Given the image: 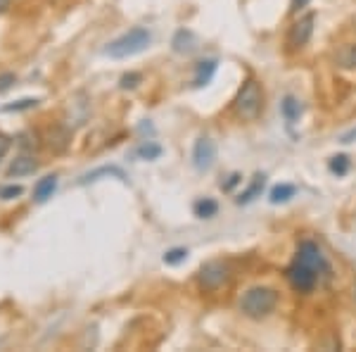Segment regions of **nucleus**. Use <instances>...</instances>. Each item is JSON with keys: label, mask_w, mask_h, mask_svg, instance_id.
Here are the masks:
<instances>
[{"label": "nucleus", "mask_w": 356, "mask_h": 352, "mask_svg": "<svg viewBox=\"0 0 356 352\" xmlns=\"http://www.w3.org/2000/svg\"><path fill=\"white\" fill-rule=\"evenodd\" d=\"M216 67H219V62H216L214 57L197 62V67H195V79H193L195 89H202V86L209 84L211 79H214V74H216Z\"/></svg>", "instance_id": "1a4fd4ad"}, {"label": "nucleus", "mask_w": 356, "mask_h": 352, "mask_svg": "<svg viewBox=\"0 0 356 352\" xmlns=\"http://www.w3.org/2000/svg\"><path fill=\"white\" fill-rule=\"evenodd\" d=\"M15 84H17V77H15L13 72L0 74V93H3V91H8V89H13Z\"/></svg>", "instance_id": "393cba45"}, {"label": "nucleus", "mask_w": 356, "mask_h": 352, "mask_svg": "<svg viewBox=\"0 0 356 352\" xmlns=\"http://www.w3.org/2000/svg\"><path fill=\"white\" fill-rule=\"evenodd\" d=\"M69 146V134L67 129H62V126H55L53 131H50V148L55 150V153H62Z\"/></svg>", "instance_id": "f3484780"}, {"label": "nucleus", "mask_w": 356, "mask_h": 352, "mask_svg": "<svg viewBox=\"0 0 356 352\" xmlns=\"http://www.w3.org/2000/svg\"><path fill=\"white\" fill-rule=\"evenodd\" d=\"M240 181H243V176H240V174H231V176H228V181H226V183L221 181V188H223V190H233Z\"/></svg>", "instance_id": "a878e982"}, {"label": "nucleus", "mask_w": 356, "mask_h": 352, "mask_svg": "<svg viewBox=\"0 0 356 352\" xmlns=\"http://www.w3.org/2000/svg\"><path fill=\"white\" fill-rule=\"evenodd\" d=\"M140 82H143L140 74H124V77H122V84H119V86H122V89L126 91V89H136V86L140 84Z\"/></svg>", "instance_id": "b1692460"}, {"label": "nucleus", "mask_w": 356, "mask_h": 352, "mask_svg": "<svg viewBox=\"0 0 356 352\" xmlns=\"http://www.w3.org/2000/svg\"><path fill=\"white\" fill-rule=\"evenodd\" d=\"M36 105H38V98H19V100L5 105L3 112H24V109H33Z\"/></svg>", "instance_id": "412c9836"}, {"label": "nucleus", "mask_w": 356, "mask_h": 352, "mask_svg": "<svg viewBox=\"0 0 356 352\" xmlns=\"http://www.w3.org/2000/svg\"><path fill=\"white\" fill-rule=\"evenodd\" d=\"M297 188L292 186V183H280V186H275L271 190V195H268V200H271L273 205H280V203H288L290 198H295Z\"/></svg>", "instance_id": "dca6fc26"}, {"label": "nucleus", "mask_w": 356, "mask_h": 352, "mask_svg": "<svg viewBox=\"0 0 356 352\" xmlns=\"http://www.w3.org/2000/svg\"><path fill=\"white\" fill-rule=\"evenodd\" d=\"M352 138H356V131H349L347 136H342V143H352Z\"/></svg>", "instance_id": "c85d7f7f"}, {"label": "nucleus", "mask_w": 356, "mask_h": 352, "mask_svg": "<svg viewBox=\"0 0 356 352\" xmlns=\"http://www.w3.org/2000/svg\"><path fill=\"white\" fill-rule=\"evenodd\" d=\"M330 171L335 176H344L349 169H352V160L347 158V155H335V158H330Z\"/></svg>", "instance_id": "aec40b11"}, {"label": "nucleus", "mask_w": 356, "mask_h": 352, "mask_svg": "<svg viewBox=\"0 0 356 352\" xmlns=\"http://www.w3.org/2000/svg\"><path fill=\"white\" fill-rule=\"evenodd\" d=\"M216 162V146H214V141L211 138H207V136H200L197 141H195V146H193V164H195V169L197 171H207V169H211Z\"/></svg>", "instance_id": "0eeeda50"}, {"label": "nucleus", "mask_w": 356, "mask_h": 352, "mask_svg": "<svg viewBox=\"0 0 356 352\" xmlns=\"http://www.w3.org/2000/svg\"><path fill=\"white\" fill-rule=\"evenodd\" d=\"M55 190H57V176L55 174L43 176L41 181L36 183V188H33V200H36V203H45V200L53 198Z\"/></svg>", "instance_id": "f8f14e48"}, {"label": "nucleus", "mask_w": 356, "mask_h": 352, "mask_svg": "<svg viewBox=\"0 0 356 352\" xmlns=\"http://www.w3.org/2000/svg\"><path fill=\"white\" fill-rule=\"evenodd\" d=\"M38 169V162L33 155H19V158L13 160V164L8 167V176L10 178H19V176H29Z\"/></svg>", "instance_id": "6e6552de"}, {"label": "nucleus", "mask_w": 356, "mask_h": 352, "mask_svg": "<svg viewBox=\"0 0 356 352\" xmlns=\"http://www.w3.org/2000/svg\"><path fill=\"white\" fill-rule=\"evenodd\" d=\"M186 257H188L186 247H171V250L164 255V264H171V267H176V264L186 262Z\"/></svg>", "instance_id": "4be33fe9"}, {"label": "nucleus", "mask_w": 356, "mask_h": 352, "mask_svg": "<svg viewBox=\"0 0 356 352\" xmlns=\"http://www.w3.org/2000/svg\"><path fill=\"white\" fill-rule=\"evenodd\" d=\"M312 3V0H292L290 3V13L295 15V13H300L302 8H307V5Z\"/></svg>", "instance_id": "bb28decb"}, {"label": "nucleus", "mask_w": 356, "mask_h": 352, "mask_svg": "<svg viewBox=\"0 0 356 352\" xmlns=\"http://www.w3.org/2000/svg\"><path fill=\"white\" fill-rule=\"evenodd\" d=\"M228 267L223 262H207L202 269L197 271V284L202 291L214 293L219 291L221 286L228 284Z\"/></svg>", "instance_id": "39448f33"}, {"label": "nucleus", "mask_w": 356, "mask_h": 352, "mask_svg": "<svg viewBox=\"0 0 356 352\" xmlns=\"http://www.w3.org/2000/svg\"><path fill=\"white\" fill-rule=\"evenodd\" d=\"M162 153H164L162 146H159V143H152V141L143 143V146L136 150V155H138V158H140V160H147V162H152V160H157Z\"/></svg>", "instance_id": "a211bd4d"}, {"label": "nucleus", "mask_w": 356, "mask_h": 352, "mask_svg": "<svg viewBox=\"0 0 356 352\" xmlns=\"http://www.w3.org/2000/svg\"><path fill=\"white\" fill-rule=\"evenodd\" d=\"M8 8H10V0H0V13H5Z\"/></svg>", "instance_id": "c756f323"}, {"label": "nucleus", "mask_w": 356, "mask_h": 352, "mask_svg": "<svg viewBox=\"0 0 356 352\" xmlns=\"http://www.w3.org/2000/svg\"><path fill=\"white\" fill-rule=\"evenodd\" d=\"M238 307L250 319H266L278 307V293L268 286H254L243 293V298L238 300Z\"/></svg>", "instance_id": "f03ea898"}, {"label": "nucleus", "mask_w": 356, "mask_h": 352, "mask_svg": "<svg viewBox=\"0 0 356 352\" xmlns=\"http://www.w3.org/2000/svg\"><path fill=\"white\" fill-rule=\"evenodd\" d=\"M337 65L342 69H354L356 67V43L354 45H344L337 53Z\"/></svg>", "instance_id": "6ab92c4d"}, {"label": "nucleus", "mask_w": 356, "mask_h": 352, "mask_svg": "<svg viewBox=\"0 0 356 352\" xmlns=\"http://www.w3.org/2000/svg\"><path fill=\"white\" fill-rule=\"evenodd\" d=\"M235 114L240 119H247V122H254L257 117L261 114L264 109V91L261 84L257 79H247V82L240 86L238 95L233 100Z\"/></svg>", "instance_id": "20e7f679"}, {"label": "nucleus", "mask_w": 356, "mask_h": 352, "mask_svg": "<svg viewBox=\"0 0 356 352\" xmlns=\"http://www.w3.org/2000/svg\"><path fill=\"white\" fill-rule=\"evenodd\" d=\"M330 276H332V267L328 257H325L321 245L314 243V240H302L297 245L295 259L285 269V279L292 286V291L304 293V296L316 291V286L328 284Z\"/></svg>", "instance_id": "f257e3e1"}, {"label": "nucleus", "mask_w": 356, "mask_h": 352, "mask_svg": "<svg viewBox=\"0 0 356 352\" xmlns=\"http://www.w3.org/2000/svg\"><path fill=\"white\" fill-rule=\"evenodd\" d=\"M280 112H283V119H285V124H288V129L292 131V126L300 122V117H302V102L297 100L295 95H285L283 102H280Z\"/></svg>", "instance_id": "9b49d317"}, {"label": "nucleus", "mask_w": 356, "mask_h": 352, "mask_svg": "<svg viewBox=\"0 0 356 352\" xmlns=\"http://www.w3.org/2000/svg\"><path fill=\"white\" fill-rule=\"evenodd\" d=\"M22 193H24L22 186H3L0 188V200H15V198H19Z\"/></svg>", "instance_id": "5701e85b"}, {"label": "nucleus", "mask_w": 356, "mask_h": 352, "mask_svg": "<svg viewBox=\"0 0 356 352\" xmlns=\"http://www.w3.org/2000/svg\"><path fill=\"white\" fill-rule=\"evenodd\" d=\"M314 24H316V15L314 13L300 17V20H297L295 24L290 26V31H288V48L290 50L304 48V45L309 43V38H312V33H314Z\"/></svg>", "instance_id": "423d86ee"}, {"label": "nucleus", "mask_w": 356, "mask_h": 352, "mask_svg": "<svg viewBox=\"0 0 356 352\" xmlns=\"http://www.w3.org/2000/svg\"><path fill=\"white\" fill-rule=\"evenodd\" d=\"M105 176H114V178H119V181H129L126 178V171L122 169V167H100V169H93V171H88V174H83L81 178H79V183L81 186H86V183H95V181H100V178H105Z\"/></svg>", "instance_id": "9d476101"}, {"label": "nucleus", "mask_w": 356, "mask_h": 352, "mask_svg": "<svg viewBox=\"0 0 356 352\" xmlns=\"http://www.w3.org/2000/svg\"><path fill=\"white\" fill-rule=\"evenodd\" d=\"M354 300H356V284H354Z\"/></svg>", "instance_id": "7c9ffc66"}, {"label": "nucleus", "mask_w": 356, "mask_h": 352, "mask_svg": "<svg viewBox=\"0 0 356 352\" xmlns=\"http://www.w3.org/2000/svg\"><path fill=\"white\" fill-rule=\"evenodd\" d=\"M150 43H152V33L143 26H136L131 31L122 33L119 38H114L105 48V55L112 57V60H126V57H134L138 53H143V50H147Z\"/></svg>", "instance_id": "7ed1b4c3"}, {"label": "nucleus", "mask_w": 356, "mask_h": 352, "mask_svg": "<svg viewBox=\"0 0 356 352\" xmlns=\"http://www.w3.org/2000/svg\"><path fill=\"white\" fill-rule=\"evenodd\" d=\"M193 212H195V217H200V219H211L219 212V203L211 198H202L193 205Z\"/></svg>", "instance_id": "2eb2a0df"}, {"label": "nucleus", "mask_w": 356, "mask_h": 352, "mask_svg": "<svg viewBox=\"0 0 356 352\" xmlns=\"http://www.w3.org/2000/svg\"><path fill=\"white\" fill-rule=\"evenodd\" d=\"M174 50H176V53H181V55L193 53V50H195V36H193V33L186 31V29H181V31L174 36Z\"/></svg>", "instance_id": "4468645a"}, {"label": "nucleus", "mask_w": 356, "mask_h": 352, "mask_svg": "<svg viewBox=\"0 0 356 352\" xmlns=\"http://www.w3.org/2000/svg\"><path fill=\"white\" fill-rule=\"evenodd\" d=\"M8 150H10V138L0 134V160H3L5 155H8Z\"/></svg>", "instance_id": "cd10ccee"}, {"label": "nucleus", "mask_w": 356, "mask_h": 352, "mask_svg": "<svg viewBox=\"0 0 356 352\" xmlns=\"http://www.w3.org/2000/svg\"><path fill=\"white\" fill-rule=\"evenodd\" d=\"M264 183H266V176L264 174H257L254 178H252V183L247 186L243 193H240V198H238V205H250L252 200H257L261 195V190H264Z\"/></svg>", "instance_id": "ddd939ff"}]
</instances>
